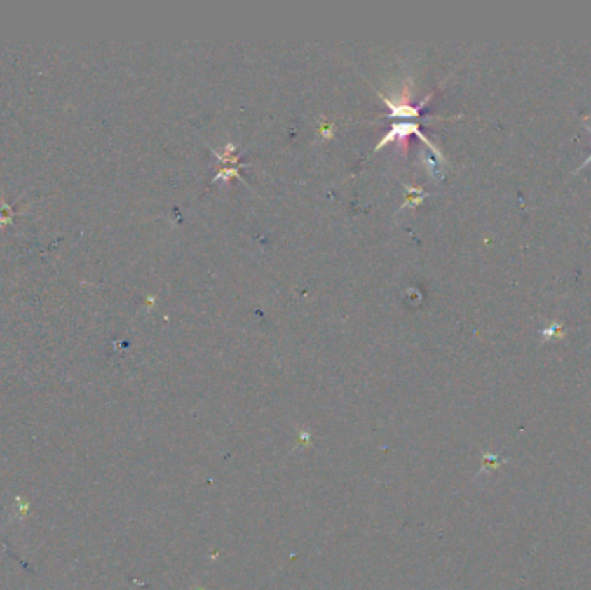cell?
<instances>
[{
	"label": "cell",
	"instance_id": "1",
	"mask_svg": "<svg viewBox=\"0 0 591 590\" xmlns=\"http://www.w3.org/2000/svg\"><path fill=\"white\" fill-rule=\"evenodd\" d=\"M13 208H11L7 203H0V227L11 224L13 220Z\"/></svg>",
	"mask_w": 591,
	"mask_h": 590
},
{
	"label": "cell",
	"instance_id": "2",
	"mask_svg": "<svg viewBox=\"0 0 591 590\" xmlns=\"http://www.w3.org/2000/svg\"><path fill=\"white\" fill-rule=\"evenodd\" d=\"M557 333H562V324H559V322H555V324H552L550 328L543 329L541 334L545 337H552V336H557Z\"/></svg>",
	"mask_w": 591,
	"mask_h": 590
},
{
	"label": "cell",
	"instance_id": "3",
	"mask_svg": "<svg viewBox=\"0 0 591 590\" xmlns=\"http://www.w3.org/2000/svg\"><path fill=\"white\" fill-rule=\"evenodd\" d=\"M590 163H591V154H590V158H588V159H586V161H585V163H583V166H581V168H585V166H588V165H590ZM578 170H579V168H578ZM578 170H576V172H578Z\"/></svg>",
	"mask_w": 591,
	"mask_h": 590
},
{
	"label": "cell",
	"instance_id": "4",
	"mask_svg": "<svg viewBox=\"0 0 591 590\" xmlns=\"http://www.w3.org/2000/svg\"><path fill=\"white\" fill-rule=\"evenodd\" d=\"M586 128H588V130H590V133H591V127H590V125H586Z\"/></svg>",
	"mask_w": 591,
	"mask_h": 590
}]
</instances>
